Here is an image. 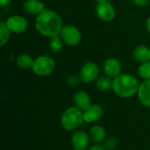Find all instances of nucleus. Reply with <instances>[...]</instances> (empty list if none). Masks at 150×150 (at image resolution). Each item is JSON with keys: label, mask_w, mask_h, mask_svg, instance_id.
<instances>
[{"label": "nucleus", "mask_w": 150, "mask_h": 150, "mask_svg": "<svg viewBox=\"0 0 150 150\" xmlns=\"http://www.w3.org/2000/svg\"><path fill=\"white\" fill-rule=\"evenodd\" d=\"M35 27L40 33L51 38L61 33L63 26L62 18L56 12L45 10L38 15Z\"/></svg>", "instance_id": "f257e3e1"}, {"label": "nucleus", "mask_w": 150, "mask_h": 150, "mask_svg": "<svg viewBox=\"0 0 150 150\" xmlns=\"http://www.w3.org/2000/svg\"><path fill=\"white\" fill-rule=\"evenodd\" d=\"M138 80L131 75L122 74L114 78L112 89L116 95L120 98H127L137 94L139 90Z\"/></svg>", "instance_id": "f03ea898"}, {"label": "nucleus", "mask_w": 150, "mask_h": 150, "mask_svg": "<svg viewBox=\"0 0 150 150\" xmlns=\"http://www.w3.org/2000/svg\"><path fill=\"white\" fill-rule=\"evenodd\" d=\"M84 121L83 112L82 110L75 107L68 108L62 115V127L67 131H73L77 129Z\"/></svg>", "instance_id": "7ed1b4c3"}, {"label": "nucleus", "mask_w": 150, "mask_h": 150, "mask_svg": "<svg viewBox=\"0 0 150 150\" xmlns=\"http://www.w3.org/2000/svg\"><path fill=\"white\" fill-rule=\"evenodd\" d=\"M55 69V62L49 55H40L35 59L33 70V72L40 76L50 75Z\"/></svg>", "instance_id": "20e7f679"}, {"label": "nucleus", "mask_w": 150, "mask_h": 150, "mask_svg": "<svg viewBox=\"0 0 150 150\" xmlns=\"http://www.w3.org/2000/svg\"><path fill=\"white\" fill-rule=\"evenodd\" d=\"M60 34L63 41L69 46H76L79 44L82 39V35L79 30L72 25L63 26Z\"/></svg>", "instance_id": "39448f33"}, {"label": "nucleus", "mask_w": 150, "mask_h": 150, "mask_svg": "<svg viewBox=\"0 0 150 150\" xmlns=\"http://www.w3.org/2000/svg\"><path fill=\"white\" fill-rule=\"evenodd\" d=\"M99 74L98 67L94 62H88L84 64L80 70V79L85 83H91L98 79Z\"/></svg>", "instance_id": "423d86ee"}, {"label": "nucleus", "mask_w": 150, "mask_h": 150, "mask_svg": "<svg viewBox=\"0 0 150 150\" xmlns=\"http://www.w3.org/2000/svg\"><path fill=\"white\" fill-rule=\"evenodd\" d=\"M96 11L98 18L105 22H110L115 18V10L108 1L98 3Z\"/></svg>", "instance_id": "0eeeda50"}, {"label": "nucleus", "mask_w": 150, "mask_h": 150, "mask_svg": "<svg viewBox=\"0 0 150 150\" xmlns=\"http://www.w3.org/2000/svg\"><path fill=\"white\" fill-rule=\"evenodd\" d=\"M6 25L11 32L16 33H21L25 32L28 26V23L26 19L21 16L10 17L6 21Z\"/></svg>", "instance_id": "6e6552de"}, {"label": "nucleus", "mask_w": 150, "mask_h": 150, "mask_svg": "<svg viewBox=\"0 0 150 150\" xmlns=\"http://www.w3.org/2000/svg\"><path fill=\"white\" fill-rule=\"evenodd\" d=\"M72 146L75 150H86L90 143V136L83 131H76L71 138Z\"/></svg>", "instance_id": "1a4fd4ad"}, {"label": "nucleus", "mask_w": 150, "mask_h": 150, "mask_svg": "<svg viewBox=\"0 0 150 150\" xmlns=\"http://www.w3.org/2000/svg\"><path fill=\"white\" fill-rule=\"evenodd\" d=\"M104 71L107 75V76L116 78L120 75L121 72L120 62L115 58H110L106 60L104 64Z\"/></svg>", "instance_id": "9d476101"}, {"label": "nucleus", "mask_w": 150, "mask_h": 150, "mask_svg": "<svg viewBox=\"0 0 150 150\" xmlns=\"http://www.w3.org/2000/svg\"><path fill=\"white\" fill-rule=\"evenodd\" d=\"M103 116V109L98 105H91L83 112V119L87 123H93L100 120Z\"/></svg>", "instance_id": "9b49d317"}, {"label": "nucleus", "mask_w": 150, "mask_h": 150, "mask_svg": "<svg viewBox=\"0 0 150 150\" xmlns=\"http://www.w3.org/2000/svg\"><path fill=\"white\" fill-rule=\"evenodd\" d=\"M138 98L141 104L146 107H150V80L144 81L139 87Z\"/></svg>", "instance_id": "f8f14e48"}, {"label": "nucleus", "mask_w": 150, "mask_h": 150, "mask_svg": "<svg viewBox=\"0 0 150 150\" xmlns=\"http://www.w3.org/2000/svg\"><path fill=\"white\" fill-rule=\"evenodd\" d=\"M74 104L77 108L84 112L91 105V100L88 93L81 91L74 95Z\"/></svg>", "instance_id": "ddd939ff"}, {"label": "nucleus", "mask_w": 150, "mask_h": 150, "mask_svg": "<svg viewBox=\"0 0 150 150\" xmlns=\"http://www.w3.org/2000/svg\"><path fill=\"white\" fill-rule=\"evenodd\" d=\"M23 7L25 11L31 15L40 14V12L45 11L44 4L39 0H26L24 3Z\"/></svg>", "instance_id": "4468645a"}, {"label": "nucleus", "mask_w": 150, "mask_h": 150, "mask_svg": "<svg viewBox=\"0 0 150 150\" xmlns=\"http://www.w3.org/2000/svg\"><path fill=\"white\" fill-rule=\"evenodd\" d=\"M105 135H106L105 130L101 126L95 125L90 129L89 136L91 139V141L96 143H100L104 142L105 140Z\"/></svg>", "instance_id": "2eb2a0df"}, {"label": "nucleus", "mask_w": 150, "mask_h": 150, "mask_svg": "<svg viewBox=\"0 0 150 150\" xmlns=\"http://www.w3.org/2000/svg\"><path fill=\"white\" fill-rule=\"evenodd\" d=\"M134 58L141 63L149 62L150 59V50L146 46H139L134 51Z\"/></svg>", "instance_id": "dca6fc26"}, {"label": "nucleus", "mask_w": 150, "mask_h": 150, "mask_svg": "<svg viewBox=\"0 0 150 150\" xmlns=\"http://www.w3.org/2000/svg\"><path fill=\"white\" fill-rule=\"evenodd\" d=\"M96 85L98 90L102 91H109L113 86V81L111 80V78L108 76H100L96 81Z\"/></svg>", "instance_id": "f3484780"}, {"label": "nucleus", "mask_w": 150, "mask_h": 150, "mask_svg": "<svg viewBox=\"0 0 150 150\" xmlns=\"http://www.w3.org/2000/svg\"><path fill=\"white\" fill-rule=\"evenodd\" d=\"M33 63H34V61L32 59V57L25 54H20L17 58V64L21 69H28L31 67L33 68Z\"/></svg>", "instance_id": "a211bd4d"}, {"label": "nucleus", "mask_w": 150, "mask_h": 150, "mask_svg": "<svg viewBox=\"0 0 150 150\" xmlns=\"http://www.w3.org/2000/svg\"><path fill=\"white\" fill-rule=\"evenodd\" d=\"M10 29L8 28L6 23H0V46H4L10 38Z\"/></svg>", "instance_id": "6ab92c4d"}, {"label": "nucleus", "mask_w": 150, "mask_h": 150, "mask_svg": "<svg viewBox=\"0 0 150 150\" xmlns=\"http://www.w3.org/2000/svg\"><path fill=\"white\" fill-rule=\"evenodd\" d=\"M138 73L141 76V77L150 80V62H146L142 63L138 69Z\"/></svg>", "instance_id": "aec40b11"}, {"label": "nucleus", "mask_w": 150, "mask_h": 150, "mask_svg": "<svg viewBox=\"0 0 150 150\" xmlns=\"http://www.w3.org/2000/svg\"><path fill=\"white\" fill-rule=\"evenodd\" d=\"M49 47L50 48L54 51V52H59L62 47V42L61 40V39L57 36H54L51 37L50 40V43H49Z\"/></svg>", "instance_id": "412c9836"}, {"label": "nucleus", "mask_w": 150, "mask_h": 150, "mask_svg": "<svg viewBox=\"0 0 150 150\" xmlns=\"http://www.w3.org/2000/svg\"><path fill=\"white\" fill-rule=\"evenodd\" d=\"M118 145V142L117 139L114 137H109L108 139L105 140V148L107 150H114L117 148Z\"/></svg>", "instance_id": "4be33fe9"}, {"label": "nucleus", "mask_w": 150, "mask_h": 150, "mask_svg": "<svg viewBox=\"0 0 150 150\" xmlns=\"http://www.w3.org/2000/svg\"><path fill=\"white\" fill-rule=\"evenodd\" d=\"M81 79L80 77L76 76H71L68 78L67 80V83H68V85L69 86H71V87H74V86H76L79 84Z\"/></svg>", "instance_id": "5701e85b"}, {"label": "nucleus", "mask_w": 150, "mask_h": 150, "mask_svg": "<svg viewBox=\"0 0 150 150\" xmlns=\"http://www.w3.org/2000/svg\"><path fill=\"white\" fill-rule=\"evenodd\" d=\"M136 5H139V6H146L148 5L149 0H132Z\"/></svg>", "instance_id": "b1692460"}, {"label": "nucleus", "mask_w": 150, "mask_h": 150, "mask_svg": "<svg viewBox=\"0 0 150 150\" xmlns=\"http://www.w3.org/2000/svg\"><path fill=\"white\" fill-rule=\"evenodd\" d=\"M89 150H105V148L99 145V144H95V145H92Z\"/></svg>", "instance_id": "393cba45"}, {"label": "nucleus", "mask_w": 150, "mask_h": 150, "mask_svg": "<svg viewBox=\"0 0 150 150\" xmlns=\"http://www.w3.org/2000/svg\"><path fill=\"white\" fill-rule=\"evenodd\" d=\"M11 0H0V5L2 7H4V6H7L10 3H11Z\"/></svg>", "instance_id": "a878e982"}, {"label": "nucleus", "mask_w": 150, "mask_h": 150, "mask_svg": "<svg viewBox=\"0 0 150 150\" xmlns=\"http://www.w3.org/2000/svg\"><path fill=\"white\" fill-rule=\"evenodd\" d=\"M147 29H148V31L150 33V17L148 18V20H147Z\"/></svg>", "instance_id": "bb28decb"}, {"label": "nucleus", "mask_w": 150, "mask_h": 150, "mask_svg": "<svg viewBox=\"0 0 150 150\" xmlns=\"http://www.w3.org/2000/svg\"><path fill=\"white\" fill-rule=\"evenodd\" d=\"M98 3H101V2H105V1H107V0H96Z\"/></svg>", "instance_id": "cd10ccee"}]
</instances>
